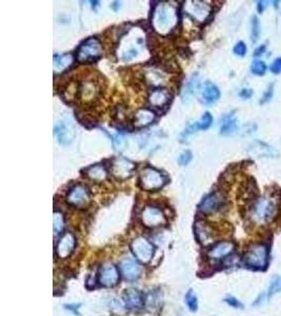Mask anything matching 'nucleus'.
<instances>
[{
	"label": "nucleus",
	"instance_id": "nucleus-39",
	"mask_svg": "<svg viewBox=\"0 0 281 316\" xmlns=\"http://www.w3.org/2000/svg\"><path fill=\"white\" fill-rule=\"evenodd\" d=\"M252 95H253V90L250 88H243L239 93V96L242 99H250Z\"/></svg>",
	"mask_w": 281,
	"mask_h": 316
},
{
	"label": "nucleus",
	"instance_id": "nucleus-6",
	"mask_svg": "<svg viewBox=\"0 0 281 316\" xmlns=\"http://www.w3.org/2000/svg\"><path fill=\"white\" fill-rule=\"evenodd\" d=\"M131 248L133 251V254L136 259L139 260L142 264H149L155 252V249L152 243L143 236L136 237L131 244Z\"/></svg>",
	"mask_w": 281,
	"mask_h": 316
},
{
	"label": "nucleus",
	"instance_id": "nucleus-28",
	"mask_svg": "<svg viewBox=\"0 0 281 316\" xmlns=\"http://www.w3.org/2000/svg\"><path fill=\"white\" fill-rule=\"evenodd\" d=\"M53 227H54V235L58 236L62 233L63 229H65V218L61 212H55L53 216Z\"/></svg>",
	"mask_w": 281,
	"mask_h": 316
},
{
	"label": "nucleus",
	"instance_id": "nucleus-4",
	"mask_svg": "<svg viewBox=\"0 0 281 316\" xmlns=\"http://www.w3.org/2000/svg\"><path fill=\"white\" fill-rule=\"evenodd\" d=\"M167 183L166 176L160 171L151 168L143 169L140 174V185L146 191H156L161 189Z\"/></svg>",
	"mask_w": 281,
	"mask_h": 316
},
{
	"label": "nucleus",
	"instance_id": "nucleus-21",
	"mask_svg": "<svg viewBox=\"0 0 281 316\" xmlns=\"http://www.w3.org/2000/svg\"><path fill=\"white\" fill-rule=\"evenodd\" d=\"M155 120V113L149 109H141L136 112L134 116V126L136 128H143L152 124Z\"/></svg>",
	"mask_w": 281,
	"mask_h": 316
},
{
	"label": "nucleus",
	"instance_id": "nucleus-34",
	"mask_svg": "<svg viewBox=\"0 0 281 316\" xmlns=\"http://www.w3.org/2000/svg\"><path fill=\"white\" fill-rule=\"evenodd\" d=\"M273 95H274V85H270L269 88L267 89V91L264 93V95H262L260 104L261 105L268 104V102H270L272 100V98H273Z\"/></svg>",
	"mask_w": 281,
	"mask_h": 316
},
{
	"label": "nucleus",
	"instance_id": "nucleus-29",
	"mask_svg": "<svg viewBox=\"0 0 281 316\" xmlns=\"http://www.w3.org/2000/svg\"><path fill=\"white\" fill-rule=\"evenodd\" d=\"M79 89H80L79 91H80L81 97H83L84 99H85V98H86V99L93 98V97L95 96V94H96V91H97V89H96L94 83L89 82V81L84 82V85L81 86Z\"/></svg>",
	"mask_w": 281,
	"mask_h": 316
},
{
	"label": "nucleus",
	"instance_id": "nucleus-18",
	"mask_svg": "<svg viewBox=\"0 0 281 316\" xmlns=\"http://www.w3.org/2000/svg\"><path fill=\"white\" fill-rule=\"evenodd\" d=\"M195 235L202 246L212 245L215 241V233L207 222L199 220L195 224Z\"/></svg>",
	"mask_w": 281,
	"mask_h": 316
},
{
	"label": "nucleus",
	"instance_id": "nucleus-35",
	"mask_svg": "<svg viewBox=\"0 0 281 316\" xmlns=\"http://www.w3.org/2000/svg\"><path fill=\"white\" fill-rule=\"evenodd\" d=\"M233 52L237 55V56H240V57H243L244 55L247 54L248 52V49H247V45L244 42L242 41H239L237 42L236 44H235L234 49H233Z\"/></svg>",
	"mask_w": 281,
	"mask_h": 316
},
{
	"label": "nucleus",
	"instance_id": "nucleus-23",
	"mask_svg": "<svg viewBox=\"0 0 281 316\" xmlns=\"http://www.w3.org/2000/svg\"><path fill=\"white\" fill-rule=\"evenodd\" d=\"M201 96L203 101L206 102V104H213V102L219 99L220 91L214 83L205 82L201 90Z\"/></svg>",
	"mask_w": 281,
	"mask_h": 316
},
{
	"label": "nucleus",
	"instance_id": "nucleus-37",
	"mask_svg": "<svg viewBox=\"0 0 281 316\" xmlns=\"http://www.w3.org/2000/svg\"><path fill=\"white\" fill-rule=\"evenodd\" d=\"M192 160V153L189 151H185L180 154L178 158V162L181 165H187L189 163V161Z\"/></svg>",
	"mask_w": 281,
	"mask_h": 316
},
{
	"label": "nucleus",
	"instance_id": "nucleus-9",
	"mask_svg": "<svg viewBox=\"0 0 281 316\" xmlns=\"http://www.w3.org/2000/svg\"><path fill=\"white\" fill-rule=\"evenodd\" d=\"M141 221L148 228H156L165 225L167 219L160 209L148 206L143 209L141 213Z\"/></svg>",
	"mask_w": 281,
	"mask_h": 316
},
{
	"label": "nucleus",
	"instance_id": "nucleus-1",
	"mask_svg": "<svg viewBox=\"0 0 281 316\" xmlns=\"http://www.w3.org/2000/svg\"><path fill=\"white\" fill-rule=\"evenodd\" d=\"M280 210V200L276 195H266L257 198L251 208L250 216L257 226L265 227L273 222L278 216Z\"/></svg>",
	"mask_w": 281,
	"mask_h": 316
},
{
	"label": "nucleus",
	"instance_id": "nucleus-25",
	"mask_svg": "<svg viewBox=\"0 0 281 316\" xmlns=\"http://www.w3.org/2000/svg\"><path fill=\"white\" fill-rule=\"evenodd\" d=\"M86 174L89 176V178L95 181H102L106 178L107 172L105 168L101 164H95L90 166V168L86 171Z\"/></svg>",
	"mask_w": 281,
	"mask_h": 316
},
{
	"label": "nucleus",
	"instance_id": "nucleus-10",
	"mask_svg": "<svg viewBox=\"0 0 281 316\" xmlns=\"http://www.w3.org/2000/svg\"><path fill=\"white\" fill-rule=\"evenodd\" d=\"M224 204V196L221 192H213L211 194L206 195L202 199V201L199 204V210L201 213L207 215L215 213L222 208Z\"/></svg>",
	"mask_w": 281,
	"mask_h": 316
},
{
	"label": "nucleus",
	"instance_id": "nucleus-12",
	"mask_svg": "<svg viewBox=\"0 0 281 316\" xmlns=\"http://www.w3.org/2000/svg\"><path fill=\"white\" fill-rule=\"evenodd\" d=\"M135 163L123 157H117L112 161L111 173L118 179H126L133 174Z\"/></svg>",
	"mask_w": 281,
	"mask_h": 316
},
{
	"label": "nucleus",
	"instance_id": "nucleus-14",
	"mask_svg": "<svg viewBox=\"0 0 281 316\" xmlns=\"http://www.w3.org/2000/svg\"><path fill=\"white\" fill-rule=\"evenodd\" d=\"M120 271L124 280L133 282L140 277L142 267L137 260L132 257H125L120 264Z\"/></svg>",
	"mask_w": 281,
	"mask_h": 316
},
{
	"label": "nucleus",
	"instance_id": "nucleus-8",
	"mask_svg": "<svg viewBox=\"0 0 281 316\" xmlns=\"http://www.w3.org/2000/svg\"><path fill=\"white\" fill-rule=\"evenodd\" d=\"M54 134H55L58 144L62 146L70 145L75 137V129L69 120L61 119L55 124L54 127Z\"/></svg>",
	"mask_w": 281,
	"mask_h": 316
},
{
	"label": "nucleus",
	"instance_id": "nucleus-36",
	"mask_svg": "<svg viewBox=\"0 0 281 316\" xmlns=\"http://www.w3.org/2000/svg\"><path fill=\"white\" fill-rule=\"evenodd\" d=\"M268 301H269L268 293L267 292H262L256 297V300L253 302L252 306L253 307H262Z\"/></svg>",
	"mask_w": 281,
	"mask_h": 316
},
{
	"label": "nucleus",
	"instance_id": "nucleus-16",
	"mask_svg": "<svg viewBox=\"0 0 281 316\" xmlns=\"http://www.w3.org/2000/svg\"><path fill=\"white\" fill-rule=\"evenodd\" d=\"M67 200L72 206L77 208H85L90 202V195L84 185L77 184L70 190Z\"/></svg>",
	"mask_w": 281,
	"mask_h": 316
},
{
	"label": "nucleus",
	"instance_id": "nucleus-2",
	"mask_svg": "<svg viewBox=\"0 0 281 316\" xmlns=\"http://www.w3.org/2000/svg\"><path fill=\"white\" fill-rule=\"evenodd\" d=\"M178 22L177 11L174 5L168 2L159 3L153 12L152 24L157 33L166 35L173 31Z\"/></svg>",
	"mask_w": 281,
	"mask_h": 316
},
{
	"label": "nucleus",
	"instance_id": "nucleus-31",
	"mask_svg": "<svg viewBox=\"0 0 281 316\" xmlns=\"http://www.w3.org/2000/svg\"><path fill=\"white\" fill-rule=\"evenodd\" d=\"M186 304L187 308L192 312H195L198 310V299L197 295L193 290H189L186 295Z\"/></svg>",
	"mask_w": 281,
	"mask_h": 316
},
{
	"label": "nucleus",
	"instance_id": "nucleus-11",
	"mask_svg": "<svg viewBox=\"0 0 281 316\" xmlns=\"http://www.w3.org/2000/svg\"><path fill=\"white\" fill-rule=\"evenodd\" d=\"M248 154L254 158H277L279 156V151L267 143L255 141L250 145Z\"/></svg>",
	"mask_w": 281,
	"mask_h": 316
},
{
	"label": "nucleus",
	"instance_id": "nucleus-22",
	"mask_svg": "<svg viewBox=\"0 0 281 316\" xmlns=\"http://www.w3.org/2000/svg\"><path fill=\"white\" fill-rule=\"evenodd\" d=\"M238 130V123L237 119L233 114H229L225 115L220 124V134L229 136V135H233L237 132Z\"/></svg>",
	"mask_w": 281,
	"mask_h": 316
},
{
	"label": "nucleus",
	"instance_id": "nucleus-3",
	"mask_svg": "<svg viewBox=\"0 0 281 316\" xmlns=\"http://www.w3.org/2000/svg\"><path fill=\"white\" fill-rule=\"evenodd\" d=\"M270 262V247L266 243L251 245L243 255V264L253 270H266Z\"/></svg>",
	"mask_w": 281,
	"mask_h": 316
},
{
	"label": "nucleus",
	"instance_id": "nucleus-5",
	"mask_svg": "<svg viewBox=\"0 0 281 316\" xmlns=\"http://www.w3.org/2000/svg\"><path fill=\"white\" fill-rule=\"evenodd\" d=\"M101 44L96 38H89L79 46L77 60L79 62H93L101 56Z\"/></svg>",
	"mask_w": 281,
	"mask_h": 316
},
{
	"label": "nucleus",
	"instance_id": "nucleus-40",
	"mask_svg": "<svg viewBox=\"0 0 281 316\" xmlns=\"http://www.w3.org/2000/svg\"><path fill=\"white\" fill-rule=\"evenodd\" d=\"M123 144H124V141H123V138L120 135L114 136V145H115V147L117 149H118V147H122Z\"/></svg>",
	"mask_w": 281,
	"mask_h": 316
},
{
	"label": "nucleus",
	"instance_id": "nucleus-20",
	"mask_svg": "<svg viewBox=\"0 0 281 316\" xmlns=\"http://www.w3.org/2000/svg\"><path fill=\"white\" fill-rule=\"evenodd\" d=\"M171 98V95L168 90L166 89H154L151 94L149 96V101L150 104L155 107V108H160L165 107L168 105V102Z\"/></svg>",
	"mask_w": 281,
	"mask_h": 316
},
{
	"label": "nucleus",
	"instance_id": "nucleus-41",
	"mask_svg": "<svg viewBox=\"0 0 281 316\" xmlns=\"http://www.w3.org/2000/svg\"><path fill=\"white\" fill-rule=\"evenodd\" d=\"M266 50H267V46L264 44L258 46V48L255 50V52H254V56H256V57L261 56V55L266 52Z\"/></svg>",
	"mask_w": 281,
	"mask_h": 316
},
{
	"label": "nucleus",
	"instance_id": "nucleus-19",
	"mask_svg": "<svg viewBox=\"0 0 281 316\" xmlns=\"http://www.w3.org/2000/svg\"><path fill=\"white\" fill-rule=\"evenodd\" d=\"M123 301L125 307H128L131 310H137L142 308L143 306V297L140 291L135 288H129L123 293Z\"/></svg>",
	"mask_w": 281,
	"mask_h": 316
},
{
	"label": "nucleus",
	"instance_id": "nucleus-33",
	"mask_svg": "<svg viewBox=\"0 0 281 316\" xmlns=\"http://www.w3.org/2000/svg\"><path fill=\"white\" fill-rule=\"evenodd\" d=\"M223 301L225 304H228L230 307H232V308H234V309H243V304L239 300H237L236 297H234L232 295L226 296Z\"/></svg>",
	"mask_w": 281,
	"mask_h": 316
},
{
	"label": "nucleus",
	"instance_id": "nucleus-43",
	"mask_svg": "<svg viewBox=\"0 0 281 316\" xmlns=\"http://www.w3.org/2000/svg\"><path fill=\"white\" fill-rule=\"evenodd\" d=\"M266 3H268V2H264V1H258V4H257V10H258V12L259 13H262L265 11V8H266V6H267V4Z\"/></svg>",
	"mask_w": 281,
	"mask_h": 316
},
{
	"label": "nucleus",
	"instance_id": "nucleus-42",
	"mask_svg": "<svg viewBox=\"0 0 281 316\" xmlns=\"http://www.w3.org/2000/svg\"><path fill=\"white\" fill-rule=\"evenodd\" d=\"M79 307H80V305H68V306H66V308L70 311H73L74 314H78Z\"/></svg>",
	"mask_w": 281,
	"mask_h": 316
},
{
	"label": "nucleus",
	"instance_id": "nucleus-30",
	"mask_svg": "<svg viewBox=\"0 0 281 316\" xmlns=\"http://www.w3.org/2000/svg\"><path fill=\"white\" fill-rule=\"evenodd\" d=\"M267 70H268V67H267V63H266L265 61H262V60H254V61L252 62L251 71H252V73L254 74V75L264 76L265 74L267 73Z\"/></svg>",
	"mask_w": 281,
	"mask_h": 316
},
{
	"label": "nucleus",
	"instance_id": "nucleus-13",
	"mask_svg": "<svg viewBox=\"0 0 281 316\" xmlns=\"http://www.w3.org/2000/svg\"><path fill=\"white\" fill-rule=\"evenodd\" d=\"M119 281V271L116 266L111 263H107L103 265L98 274V282L101 286L111 288L117 285Z\"/></svg>",
	"mask_w": 281,
	"mask_h": 316
},
{
	"label": "nucleus",
	"instance_id": "nucleus-7",
	"mask_svg": "<svg viewBox=\"0 0 281 316\" xmlns=\"http://www.w3.org/2000/svg\"><path fill=\"white\" fill-rule=\"evenodd\" d=\"M186 13L197 22H204L211 15L212 8L202 1H187L185 4Z\"/></svg>",
	"mask_w": 281,
	"mask_h": 316
},
{
	"label": "nucleus",
	"instance_id": "nucleus-24",
	"mask_svg": "<svg viewBox=\"0 0 281 316\" xmlns=\"http://www.w3.org/2000/svg\"><path fill=\"white\" fill-rule=\"evenodd\" d=\"M212 124H213L212 115L208 112H205L200 118H199V120H197V122H195L193 125H188L187 129L185 132V135L187 136L189 133H194L197 131V130H207L212 126Z\"/></svg>",
	"mask_w": 281,
	"mask_h": 316
},
{
	"label": "nucleus",
	"instance_id": "nucleus-38",
	"mask_svg": "<svg viewBox=\"0 0 281 316\" xmlns=\"http://www.w3.org/2000/svg\"><path fill=\"white\" fill-rule=\"evenodd\" d=\"M271 72L275 74V75H278V74L281 73V57L276 58L273 62L271 63Z\"/></svg>",
	"mask_w": 281,
	"mask_h": 316
},
{
	"label": "nucleus",
	"instance_id": "nucleus-27",
	"mask_svg": "<svg viewBox=\"0 0 281 316\" xmlns=\"http://www.w3.org/2000/svg\"><path fill=\"white\" fill-rule=\"evenodd\" d=\"M280 292H281V276L276 274L272 277L271 281H270L269 289L267 292L269 300L272 299V297H274L275 295H277Z\"/></svg>",
	"mask_w": 281,
	"mask_h": 316
},
{
	"label": "nucleus",
	"instance_id": "nucleus-26",
	"mask_svg": "<svg viewBox=\"0 0 281 316\" xmlns=\"http://www.w3.org/2000/svg\"><path fill=\"white\" fill-rule=\"evenodd\" d=\"M73 56L71 54L61 55V56L54 57V71L56 73H60L67 70L72 63H73Z\"/></svg>",
	"mask_w": 281,
	"mask_h": 316
},
{
	"label": "nucleus",
	"instance_id": "nucleus-17",
	"mask_svg": "<svg viewBox=\"0 0 281 316\" xmlns=\"http://www.w3.org/2000/svg\"><path fill=\"white\" fill-rule=\"evenodd\" d=\"M76 246V238L74 234H72L71 232H67L62 235V237L59 239L57 247H56V254L59 258L65 259L68 258L75 249Z\"/></svg>",
	"mask_w": 281,
	"mask_h": 316
},
{
	"label": "nucleus",
	"instance_id": "nucleus-32",
	"mask_svg": "<svg viewBox=\"0 0 281 316\" xmlns=\"http://www.w3.org/2000/svg\"><path fill=\"white\" fill-rule=\"evenodd\" d=\"M260 35V22L256 16L252 17V23H251V39L255 43Z\"/></svg>",
	"mask_w": 281,
	"mask_h": 316
},
{
	"label": "nucleus",
	"instance_id": "nucleus-15",
	"mask_svg": "<svg viewBox=\"0 0 281 316\" xmlns=\"http://www.w3.org/2000/svg\"><path fill=\"white\" fill-rule=\"evenodd\" d=\"M235 244L231 240L219 241L215 245H213L207 251V257L213 260H220L226 257H230V255L234 252Z\"/></svg>",
	"mask_w": 281,
	"mask_h": 316
}]
</instances>
